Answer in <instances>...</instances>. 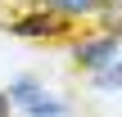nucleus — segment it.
<instances>
[{"label":"nucleus","mask_w":122,"mask_h":117,"mask_svg":"<svg viewBox=\"0 0 122 117\" xmlns=\"http://www.w3.org/2000/svg\"><path fill=\"white\" fill-rule=\"evenodd\" d=\"M27 117H68L63 104H50V99H32L27 104Z\"/></svg>","instance_id":"nucleus-6"},{"label":"nucleus","mask_w":122,"mask_h":117,"mask_svg":"<svg viewBox=\"0 0 122 117\" xmlns=\"http://www.w3.org/2000/svg\"><path fill=\"white\" fill-rule=\"evenodd\" d=\"M0 117H9V95L0 90Z\"/></svg>","instance_id":"nucleus-8"},{"label":"nucleus","mask_w":122,"mask_h":117,"mask_svg":"<svg viewBox=\"0 0 122 117\" xmlns=\"http://www.w3.org/2000/svg\"><path fill=\"white\" fill-rule=\"evenodd\" d=\"M45 9H59V14H68V18H81V14H95L100 0H45Z\"/></svg>","instance_id":"nucleus-4"},{"label":"nucleus","mask_w":122,"mask_h":117,"mask_svg":"<svg viewBox=\"0 0 122 117\" xmlns=\"http://www.w3.org/2000/svg\"><path fill=\"white\" fill-rule=\"evenodd\" d=\"M100 23H104V32H113V36H122V0H100Z\"/></svg>","instance_id":"nucleus-3"},{"label":"nucleus","mask_w":122,"mask_h":117,"mask_svg":"<svg viewBox=\"0 0 122 117\" xmlns=\"http://www.w3.org/2000/svg\"><path fill=\"white\" fill-rule=\"evenodd\" d=\"M5 95H9V104H23V108H27V104H32V99H41V86H36V81H27V77H23V81H14V86H9V90H5Z\"/></svg>","instance_id":"nucleus-5"},{"label":"nucleus","mask_w":122,"mask_h":117,"mask_svg":"<svg viewBox=\"0 0 122 117\" xmlns=\"http://www.w3.org/2000/svg\"><path fill=\"white\" fill-rule=\"evenodd\" d=\"M95 86H104V90H113V86H122V59L113 63V68H100V72H95Z\"/></svg>","instance_id":"nucleus-7"},{"label":"nucleus","mask_w":122,"mask_h":117,"mask_svg":"<svg viewBox=\"0 0 122 117\" xmlns=\"http://www.w3.org/2000/svg\"><path fill=\"white\" fill-rule=\"evenodd\" d=\"M9 32H14V36H23V41H59V36H68V32H72V18H68V14H59V9H36V14H27V18L9 23Z\"/></svg>","instance_id":"nucleus-1"},{"label":"nucleus","mask_w":122,"mask_h":117,"mask_svg":"<svg viewBox=\"0 0 122 117\" xmlns=\"http://www.w3.org/2000/svg\"><path fill=\"white\" fill-rule=\"evenodd\" d=\"M118 41H122V36H113V32H104L100 41H81L72 59H77L81 68H91V72H100V68H109V63L118 59Z\"/></svg>","instance_id":"nucleus-2"}]
</instances>
